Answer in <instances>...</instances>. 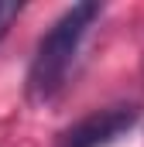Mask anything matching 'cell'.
<instances>
[{"label":"cell","instance_id":"obj_2","mask_svg":"<svg viewBox=\"0 0 144 147\" xmlns=\"http://www.w3.org/2000/svg\"><path fill=\"white\" fill-rule=\"evenodd\" d=\"M137 120L134 106H107V110H96L82 120H75L72 127H65L58 134L55 147H107L113 144L120 134H127Z\"/></svg>","mask_w":144,"mask_h":147},{"label":"cell","instance_id":"obj_1","mask_svg":"<svg viewBox=\"0 0 144 147\" xmlns=\"http://www.w3.org/2000/svg\"><path fill=\"white\" fill-rule=\"evenodd\" d=\"M100 14H103V3H75L45 31V38L35 48L31 69H28V86H24L31 103L45 106L65 89L75 55H79V45Z\"/></svg>","mask_w":144,"mask_h":147},{"label":"cell","instance_id":"obj_3","mask_svg":"<svg viewBox=\"0 0 144 147\" xmlns=\"http://www.w3.org/2000/svg\"><path fill=\"white\" fill-rule=\"evenodd\" d=\"M21 10H24L21 0H0V38L7 34V28L21 17Z\"/></svg>","mask_w":144,"mask_h":147}]
</instances>
